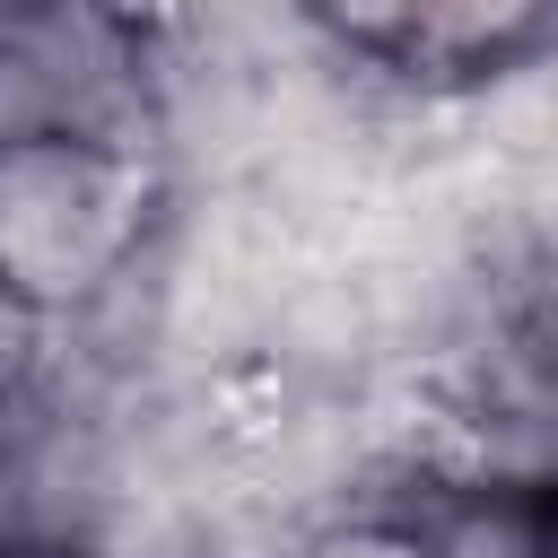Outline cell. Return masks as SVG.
<instances>
[{
	"label": "cell",
	"mask_w": 558,
	"mask_h": 558,
	"mask_svg": "<svg viewBox=\"0 0 558 558\" xmlns=\"http://www.w3.org/2000/svg\"><path fill=\"white\" fill-rule=\"evenodd\" d=\"M174 183L87 140L0 148V296L44 323L87 314L166 227Z\"/></svg>",
	"instance_id": "obj_1"
},
{
	"label": "cell",
	"mask_w": 558,
	"mask_h": 558,
	"mask_svg": "<svg viewBox=\"0 0 558 558\" xmlns=\"http://www.w3.org/2000/svg\"><path fill=\"white\" fill-rule=\"evenodd\" d=\"M35 140H87L166 174V87L148 17L87 0L0 9V148Z\"/></svg>",
	"instance_id": "obj_2"
},
{
	"label": "cell",
	"mask_w": 558,
	"mask_h": 558,
	"mask_svg": "<svg viewBox=\"0 0 558 558\" xmlns=\"http://www.w3.org/2000/svg\"><path fill=\"white\" fill-rule=\"evenodd\" d=\"M427 558H549L558 541V506L488 488V480H445L418 514H410Z\"/></svg>",
	"instance_id": "obj_3"
},
{
	"label": "cell",
	"mask_w": 558,
	"mask_h": 558,
	"mask_svg": "<svg viewBox=\"0 0 558 558\" xmlns=\"http://www.w3.org/2000/svg\"><path fill=\"white\" fill-rule=\"evenodd\" d=\"M296 558H427V549H418V532L392 523V514H340V523L305 532Z\"/></svg>",
	"instance_id": "obj_4"
},
{
	"label": "cell",
	"mask_w": 558,
	"mask_h": 558,
	"mask_svg": "<svg viewBox=\"0 0 558 558\" xmlns=\"http://www.w3.org/2000/svg\"><path fill=\"white\" fill-rule=\"evenodd\" d=\"M0 549H9V453H0Z\"/></svg>",
	"instance_id": "obj_5"
}]
</instances>
